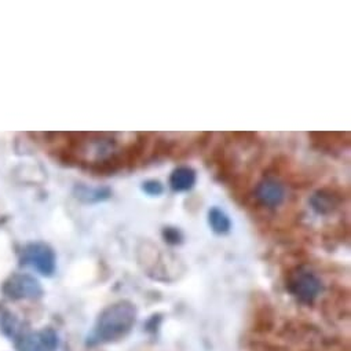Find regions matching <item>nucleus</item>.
<instances>
[{
	"mask_svg": "<svg viewBox=\"0 0 351 351\" xmlns=\"http://www.w3.org/2000/svg\"><path fill=\"white\" fill-rule=\"evenodd\" d=\"M112 192L108 188H90L86 185H79L75 188V197L83 203L93 204L110 199Z\"/></svg>",
	"mask_w": 351,
	"mask_h": 351,
	"instance_id": "obj_9",
	"label": "nucleus"
},
{
	"mask_svg": "<svg viewBox=\"0 0 351 351\" xmlns=\"http://www.w3.org/2000/svg\"><path fill=\"white\" fill-rule=\"evenodd\" d=\"M58 344V333L53 328L23 332L16 339L17 351H57Z\"/></svg>",
	"mask_w": 351,
	"mask_h": 351,
	"instance_id": "obj_4",
	"label": "nucleus"
},
{
	"mask_svg": "<svg viewBox=\"0 0 351 351\" xmlns=\"http://www.w3.org/2000/svg\"><path fill=\"white\" fill-rule=\"evenodd\" d=\"M255 197L262 206L267 208H276L285 200V188L280 181L274 178H265L258 184L255 189Z\"/></svg>",
	"mask_w": 351,
	"mask_h": 351,
	"instance_id": "obj_6",
	"label": "nucleus"
},
{
	"mask_svg": "<svg viewBox=\"0 0 351 351\" xmlns=\"http://www.w3.org/2000/svg\"><path fill=\"white\" fill-rule=\"evenodd\" d=\"M0 330H2L6 336L14 337V339H17L23 333L19 319L10 313H3L0 315Z\"/></svg>",
	"mask_w": 351,
	"mask_h": 351,
	"instance_id": "obj_11",
	"label": "nucleus"
},
{
	"mask_svg": "<svg viewBox=\"0 0 351 351\" xmlns=\"http://www.w3.org/2000/svg\"><path fill=\"white\" fill-rule=\"evenodd\" d=\"M162 239H164L168 244H171V245H178V244L182 243L184 236H182V233H181L180 229L168 226V228H164V229H162Z\"/></svg>",
	"mask_w": 351,
	"mask_h": 351,
	"instance_id": "obj_12",
	"label": "nucleus"
},
{
	"mask_svg": "<svg viewBox=\"0 0 351 351\" xmlns=\"http://www.w3.org/2000/svg\"><path fill=\"white\" fill-rule=\"evenodd\" d=\"M288 292L302 304L310 306L322 292L321 278L306 267H296L287 277Z\"/></svg>",
	"mask_w": 351,
	"mask_h": 351,
	"instance_id": "obj_2",
	"label": "nucleus"
},
{
	"mask_svg": "<svg viewBox=\"0 0 351 351\" xmlns=\"http://www.w3.org/2000/svg\"><path fill=\"white\" fill-rule=\"evenodd\" d=\"M3 293L13 300L39 299L43 296L40 282L29 274H14L3 285Z\"/></svg>",
	"mask_w": 351,
	"mask_h": 351,
	"instance_id": "obj_5",
	"label": "nucleus"
},
{
	"mask_svg": "<svg viewBox=\"0 0 351 351\" xmlns=\"http://www.w3.org/2000/svg\"><path fill=\"white\" fill-rule=\"evenodd\" d=\"M208 225L217 234H228L232 229V222L228 214L217 207L211 208L208 213Z\"/></svg>",
	"mask_w": 351,
	"mask_h": 351,
	"instance_id": "obj_10",
	"label": "nucleus"
},
{
	"mask_svg": "<svg viewBox=\"0 0 351 351\" xmlns=\"http://www.w3.org/2000/svg\"><path fill=\"white\" fill-rule=\"evenodd\" d=\"M136 307L130 300H119L108 306L97 318L86 339L87 347L116 343L124 339L136 322Z\"/></svg>",
	"mask_w": 351,
	"mask_h": 351,
	"instance_id": "obj_1",
	"label": "nucleus"
},
{
	"mask_svg": "<svg viewBox=\"0 0 351 351\" xmlns=\"http://www.w3.org/2000/svg\"><path fill=\"white\" fill-rule=\"evenodd\" d=\"M197 180V173L192 167L181 165L171 172L169 186L173 192H188L193 189Z\"/></svg>",
	"mask_w": 351,
	"mask_h": 351,
	"instance_id": "obj_7",
	"label": "nucleus"
},
{
	"mask_svg": "<svg viewBox=\"0 0 351 351\" xmlns=\"http://www.w3.org/2000/svg\"><path fill=\"white\" fill-rule=\"evenodd\" d=\"M142 191L149 195V196H160L162 192H164V186L160 181H156V180H150V181H146L143 182L142 185Z\"/></svg>",
	"mask_w": 351,
	"mask_h": 351,
	"instance_id": "obj_13",
	"label": "nucleus"
},
{
	"mask_svg": "<svg viewBox=\"0 0 351 351\" xmlns=\"http://www.w3.org/2000/svg\"><path fill=\"white\" fill-rule=\"evenodd\" d=\"M21 263L38 270L42 276L51 277L57 269V258L51 247L43 243H34L24 248Z\"/></svg>",
	"mask_w": 351,
	"mask_h": 351,
	"instance_id": "obj_3",
	"label": "nucleus"
},
{
	"mask_svg": "<svg viewBox=\"0 0 351 351\" xmlns=\"http://www.w3.org/2000/svg\"><path fill=\"white\" fill-rule=\"evenodd\" d=\"M337 204H339L337 196H335V193H332L330 191H326V189L317 191L310 197V206H311L313 211L317 213L318 215H328V214L333 213L336 210Z\"/></svg>",
	"mask_w": 351,
	"mask_h": 351,
	"instance_id": "obj_8",
	"label": "nucleus"
}]
</instances>
